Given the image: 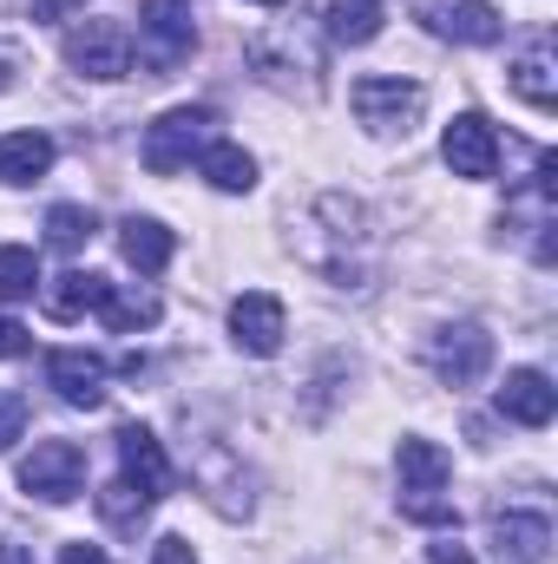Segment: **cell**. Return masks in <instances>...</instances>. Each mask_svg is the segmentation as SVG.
<instances>
[{
  "mask_svg": "<svg viewBox=\"0 0 558 564\" xmlns=\"http://www.w3.org/2000/svg\"><path fill=\"white\" fill-rule=\"evenodd\" d=\"M395 473H401V519H415V525H460L453 499H440L447 479H453L447 446H433V440L408 433L401 453H395Z\"/></svg>",
  "mask_w": 558,
  "mask_h": 564,
  "instance_id": "obj_1",
  "label": "cell"
},
{
  "mask_svg": "<svg viewBox=\"0 0 558 564\" xmlns=\"http://www.w3.org/2000/svg\"><path fill=\"white\" fill-rule=\"evenodd\" d=\"M348 106H355V126L375 132V139H408L427 112V86L420 79H395V73H368L348 86Z\"/></svg>",
  "mask_w": 558,
  "mask_h": 564,
  "instance_id": "obj_2",
  "label": "cell"
},
{
  "mask_svg": "<svg viewBox=\"0 0 558 564\" xmlns=\"http://www.w3.org/2000/svg\"><path fill=\"white\" fill-rule=\"evenodd\" d=\"M204 144H217V112L211 106H171L164 119H151L144 126V171H158V177H178L191 158H204Z\"/></svg>",
  "mask_w": 558,
  "mask_h": 564,
  "instance_id": "obj_3",
  "label": "cell"
},
{
  "mask_svg": "<svg viewBox=\"0 0 558 564\" xmlns=\"http://www.w3.org/2000/svg\"><path fill=\"white\" fill-rule=\"evenodd\" d=\"M20 492L26 499H46V506H66L86 492V446L73 440H40L26 459H20Z\"/></svg>",
  "mask_w": 558,
  "mask_h": 564,
  "instance_id": "obj_4",
  "label": "cell"
},
{
  "mask_svg": "<svg viewBox=\"0 0 558 564\" xmlns=\"http://www.w3.org/2000/svg\"><path fill=\"white\" fill-rule=\"evenodd\" d=\"M139 46H144L151 79H164L178 59H191V46H197V13H191V0H144L139 7Z\"/></svg>",
  "mask_w": 558,
  "mask_h": 564,
  "instance_id": "obj_5",
  "label": "cell"
},
{
  "mask_svg": "<svg viewBox=\"0 0 558 564\" xmlns=\"http://www.w3.org/2000/svg\"><path fill=\"white\" fill-rule=\"evenodd\" d=\"M66 66L79 79H126L132 73V33L119 20H86L66 33Z\"/></svg>",
  "mask_w": 558,
  "mask_h": 564,
  "instance_id": "obj_6",
  "label": "cell"
},
{
  "mask_svg": "<svg viewBox=\"0 0 558 564\" xmlns=\"http://www.w3.org/2000/svg\"><path fill=\"white\" fill-rule=\"evenodd\" d=\"M427 361H433V375H440L447 388H473V381H486V368H493V335H486L480 322H453V328H440V335L427 341Z\"/></svg>",
  "mask_w": 558,
  "mask_h": 564,
  "instance_id": "obj_7",
  "label": "cell"
},
{
  "mask_svg": "<svg viewBox=\"0 0 558 564\" xmlns=\"http://www.w3.org/2000/svg\"><path fill=\"white\" fill-rule=\"evenodd\" d=\"M415 13L453 46H493L506 33V20L486 0H415Z\"/></svg>",
  "mask_w": 558,
  "mask_h": 564,
  "instance_id": "obj_8",
  "label": "cell"
},
{
  "mask_svg": "<svg viewBox=\"0 0 558 564\" xmlns=\"http://www.w3.org/2000/svg\"><path fill=\"white\" fill-rule=\"evenodd\" d=\"M46 388L66 408H99L106 401V355H93V348H53L46 355Z\"/></svg>",
  "mask_w": 558,
  "mask_h": 564,
  "instance_id": "obj_9",
  "label": "cell"
},
{
  "mask_svg": "<svg viewBox=\"0 0 558 564\" xmlns=\"http://www.w3.org/2000/svg\"><path fill=\"white\" fill-rule=\"evenodd\" d=\"M230 335H237L244 355H277L282 335H289V315H282V302L270 289H244L230 302Z\"/></svg>",
  "mask_w": 558,
  "mask_h": 564,
  "instance_id": "obj_10",
  "label": "cell"
},
{
  "mask_svg": "<svg viewBox=\"0 0 558 564\" xmlns=\"http://www.w3.org/2000/svg\"><path fill=\"white\" fill-rule=\"evenodd\" d=\"M440 158H447L453 177H493L500 171V132L480 112H460L447 126V139H440Z\"/></svg>",
  "mask_w": 558,
  "mask_h": 564,
  "instance_id": "obj_11",
  "label": "cell"
},
{
  "mask_svg": "<svg viewBox=\"0 0 558 564\" xmlns=\"http://www.w3.org/2000/svg\"><path fill=\"white\" fill-rule=\"evenodd\" d=\"M119 466H126V486H139L151 506L171 492V459L151 426H119Z\"/></svg>",
  "mask_w": 558,
  "mask_h": 564,
  "instance_id": "obj_12",
  "label": "cell"
},
{
  "mask_svg": "<svg viewBox=\"0 0 558 564\" xmlns=\"http://www.w3.org/2000/svg\"><path fill=\"white\" fill-rule=\"evenodd\" d=\"M493 552L506 564H546L552 558V519L546 512H500L493 519Z\"/></svg>",
  "mask_w": 558,
  "mask_h": 564,
  "instance_id": "obj_13",
  "label": "cell"
},
{
  "mask_svg": "<svg viewBox=\"0 0 558 564\" xmlns=\"http://www.w3.org/2000/svg\"><path fill=\"white\" fill-rule=\"evenodd\" d=\"M500 414L519 426H552L558 414V388L539 375V368H513L506 388H500Z\"/></svg>",
  "mask_w": 558,
  "mask_h": 564,
  "instance_id": "obj_14",
  "label": "cell"
},
{
  "mask_svg": "<svg viewBox=\"0 0 558 564\" xmlns=\"http://www.w3.org/2000/svg\"><path fill=\"white\" fill-rule=\"evenodd\" d=\"M513 93H519L533 112H552L558 106V53H552V40H533V46L519 53V66H513Z\"/></svg>",
  "mask_w": 558,
  "mask_h": 564,
  "instance_id": "obj_15",
  "label": "cell"
},
{
  "mask_svg": "<svg viewBox=\"0 0 558 564\" xmlns=\"http://www.w3.org/2000/svg\"><path fill=\"white\" fill-rule=\"evenodd\" d=\"M106 289H112V282L93 276V270H66V276L46 282V315H53V322H79V315H99Z\"/></svg>",
  "mask_w": 558,
  "mask_h": 564,
  "instance_id": "obj_16",
  "label": "cell"
},
{
  "mask_svg": "<svg viewBox=\"0 0 558 564\" xmlns=\"http://www.w3.org/2000/svg\"><path fill=\"white\" fill-rule=\"evenodd\" d=\"M119 250H126V263H132L139 276H158V270L171 263L178 237H171L158 217H126V224H119Z\"/></svg>",
  "mask_w": 558,
  "mask_h": 564,
  "instance_id": "obj_17",
  "label": "cell"
},
{
  "mask_svg": "<svg viewBox=\"0 0 558 564\" xmlns=\"http://www.w3.org/2000/svg\"><path fill=\"white\" fill-rule=\"evenodd\" d=\"M53 171V139L46 132H7L0 139V184H33Z\"/></svg>",
  "mask_w": 558,
  "mask_h": 564,
  "instance_id": "obj_18",
  "label": "cell"
},
{
  "mask_svg": "<svg viewBox=\"0 0 558 564\" xmlns=\"http://www.w3.org/2000/svg\"><path fill=\"white\" fill-rule=\"evenodd\" d=\"M197 171H204V177H211V184H217V191H230V197H237V191H250V184H257V158H250V151H244V144H230V139L204 144V158H197Z\"/></svg>",
  "mask_w": 558,
  "mask_h": 564,
  "instance_id": "obj_19",
  "label": "cell"
},
{
  "mask_svg": "<svg viewBox=\"0 0 558 564\" xmlns=\"http://www.w3.org/2000/svg\"><path fill=\"white\" fill-rule=\"evenodd\" d=\"M99 315H106V322H112L119 335H139V328H151V322L164 315V302H158L151 289H106Z\"/></svg>",
  "mask_w": 558,
  "mask_h": 564,
  "instance_id": "obj_20",
  "label": "cell"
},
{
  "mask_svg": "<svg viewBox=\"0 0 558 564\" xmlns=\"http://www.w3.org/2000/svg\"><path fill=\"white\" fill-rule=\"evenodd\" d=\"M375 33H382V0H335V7H329V40L368 46Z\"/></svg>",
  "mask_w": 558,
  "mask_h": 564,
  "instance_id": "obj_21",
  "label": "cell"
},
{
  "mask_svg": "<svg viewBox=\"0 0 558 564\" xmlns=\"http://www.w3.org/2000/svg\"><path fill=\"white\" fill-rule=\"evenodd\" d=\"M93 230H99V217H93L86 204H53V210H46V243H53V250H66V257H73V250H86V243H93Z\"/></svg>",
  "mask_w": 558,
  "mask_h": 564,
  "instance_id": "obj_22",
  "label": "cell"
},
{
  "mask_svg": "<svg viewBox=\"0 0 558 564\" xmlns=\"http://www.w3.org/2000/svg\"><path fill=\"white\" fill-rule=\"evenodd\" d=\"M33 289H40V257L20 250V243H7L0 250V302H26Z\"/></svg>",
  "mask_w": 558,
  "mask_h": 564,
  "instance_id": "obj_23",
  "label": "cell"
},
{
  "mask_svg": "<svg viewBox=\"0 0 558 564\" xmlns=\"http://www.w3.org/2000/svg\"><path fill=\"white\" fill-rule=\"evenodd\" d=\"M99 512H106L112 525H139L144 512H151V499H144L139 486H126V479H112V486L99 492Z\"/></svg>",
  "mask_w": 558,
  "mask_h": 564,
  "instance_id": "obj_24",
  "label": "cell"
},
{
  "mask_svg": "<svg viewBox=\"0 0 558 564\" xmlns=\"http://www.w3.org/2000/svg\"><path fill=\"white\" fill-rule=\"evenodd\" d=\"M20 433H26V401H20V394H0V453H7Z\"/></svg>",
  "mask_w": 558,
  "mask_h": 564,
  "instance_id": "obj_25",
  "label": "cell"
},
{
  "mask_svg": "<svg viewBox=\"0 0 558 564\" xmlns=\"http://www.w3.org/2000/svg\"><path fill=\"white\" fill-rule=\"evenodd\" d=\"M151 564H197V552H191V539H178V532H164V539L151 545Z\"/></svg>",
  "mask_w": 558,
  "mask_h": 564,
  "instance_id": "obj_26",
  "label": "cell"
},
{
  "mask_svg": "<svg viewBox=\"0 0 558 564\" xmlns=\"http://www.w3.org/2000/svg\"><path fill=\"white\" fill-rule=\"evenodd\" d=\"M33 348V335L13 322V315H0V361H13V355H26Z\"/></svg>",
  "mask_w": 558,
  "mask_h": 564,
  "instance_id": "obj_27",
  "label": "cell"
},
{
  "mask_svg": "<svg viewBox=\"0 0 558 564\" xmlns=\"http://www.w3.org/2000/svg\"><path fill=\"white\" fill-rule=\"evenodd\" d=\"M86 0H33V20H66V13H79Z\"/></svg>",
  "mask_w": 558,
  "mask_h": 564,
  "instance_id": "obj_28",
  "label": "cell"
},
{
  "mask_svg": "<svg viewBox=\"0 0 558 564\" xmlns=\"http://www.w3.org/2000/svg\"><path fill=\"white\" fill-rule=\"evenodd\" d=\"M60 564H106V545H86V539H79V545L60 552Z\"/></svg>",
  "mask_w": 558,
  "mask_h": 564,
  "instance_id": "obj_29",
  "label": "cell"
},
{
  "mask_svg": "<svg viewBox=\"0 0 558 564\" xmlns=\"http://www.w3.org/2000/svg\"><path fill=\"white\" fill-rule=\"evenodd\" d=\"M0 564H33V545H20V539H0Z\"/></svg>",
  "mask_w": 558,
  "mask_h": 564,
  "instance_id": "obj_30",
  "label": "cell"
},
{
  "mask_svg": "<svg viewBox=\"0 0 558 564\" xmlns=\"http://www.w3.org/2000/svg\"><path fill=\"white\" fill-rule=\"evenodd\" d=\"M427 564H473V558H466L460 545H433V552H427Z\"/></svg>",
  "mask_w": 558,
  "mask_h": 564,
  "instance_id": "obj_31",
  "label": "cell"
},
{
  "mask_svg": "<svg viewBox=\"0 0 558 564\" xmlns=\"http://www.w3.org/2000/svg\"><path fill=\"white\" fill-rule=\"evenodd\" d=\"M257 7H282V0H257Z\"/></svg>",
  "mask_w": 558,
  "mask_h": 564,
  "instance_id": "obj_32",
  "label": "cell"
}]
</instances>
